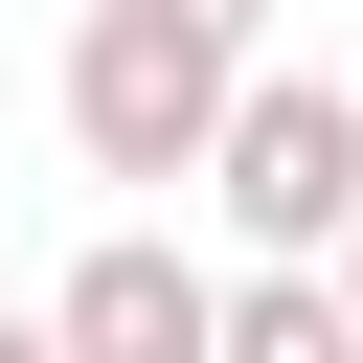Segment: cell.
Instances as JSON below:
<instances>
[{"mask_svg": "<svg viewBox=\"0 0 363 363\" xmlns=\"http://www.w3.org/2000/svg\"><path fill=\"white\" fill-rule=\"evenodd\" d=\"M0 363H68V340H45V295H0Z\"/></svg>", "mask_w": 363, "mask_h": 363, "instance_id": "8992f818", "label": "cell"}, {"mask_svg": "<svg viewBox=\"0 0 363 363\" xmlns=\"http://www.w3.org/2000/svg\"><path fill=\"white\" fill-rule=\"evenodd\" d=\"M227 113H250V45L136 23V0H91V23H68V159H91V182H204V159H227Z\"/></svg>", "mask_w": 363, "mask_h": 363, "instance_id": "6da1fadb", "label": "cell"}, {"mask_svg": "<svg viewBox=\"0 0 363 363\" xmlns=\"http://www.w3.org/2000/svg\"><path fill=\"white\" fill-rule=\"evenodd\" d=\"M227 363H363L340 272H227Z\"/></svg>", "mask_w": 363, "mask_h": 363, "instance_id": "277c9868", "label": "cell"}, {"mask_svg": "<svg viewBox=\"0 0 363 363\" xmlns=\"http://www.w3.org/2000/svg\"><path fill=\"white\" fill-rule=\"evenodd\" d=\"M45 340H68V363H227V272H182L159 227H113V250H68Z\"/></svg>", "mask_w": 363, "mask_h": 363, "instance_id": "3957f363", "label": "cell"}, {"mask_svg": "<svg viewBox=\"0 0 363 363\" xmlns=\"http://www.w3.org/2000/svg\"><path fill=\"white\" fill-rule=\"evenodd\" d=\"M136 23H204V45H272V0H136Z\"/></svg>", "mask_w": 363, "mask_h": 363, "instance_id": "5b68a950", "label": "cell"}, {"mask_svg": "<svg viewBox=\"0 0 363 363\" xmlns=\"http://www.w3.org/2000/svg\"><path fill=\"white\" fill-rule=\"evenodd\" d=\"M204 204H227L250 272H340V250H363V91H340V68H250Z\"/></svg>", "mask_w": 363, "mask_h": 363, "instance_id": "7a4b0ae2", "label": "cell"}, {"mask_svg": "<svg viewBox=\"0 0 363 363\" xmlns=\"http://www.w3.org/2000/svg\"><path fill=\"white\" fill-rule=\"evenodd\" d=\"M340 318H363V250H340Z\"/></svg>", "mask_w": 363, "mask_h": 363, "instance_id": "52a82bcc", "label": "cell"}]
</instances>
